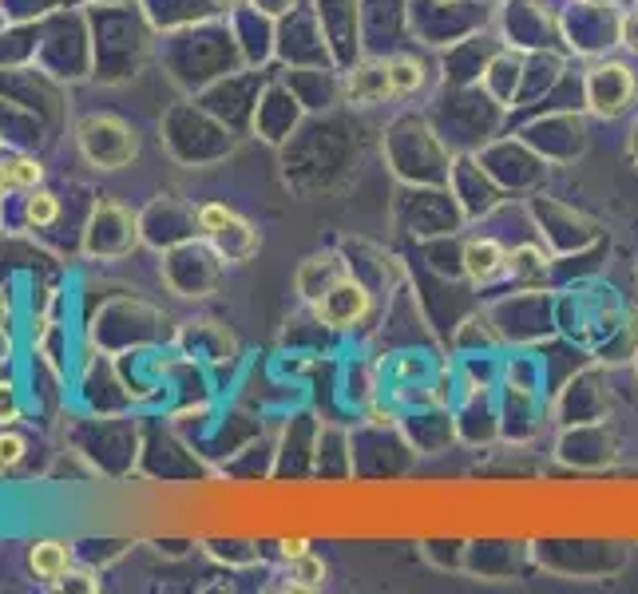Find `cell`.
I'll list each match as a JSON object with an SVG mask.
<instances>
[{
    "label": "cell",
    "mask_w": 638,
    "mask_h": 594,
    "mask_svg": "<svg viewBox=\"0 0 638 594\" xmlns=\"http://www.w3.org/2000/svg\"><path fill=\"white\" fill-rule=\"evenodd\" d=\"M52 591H100V583L88 571H68L64 579L52 583Z\"/></svg>",
    "instance_id": "cell-14"
},
{
    "label": "cell",
    "mask_w": 638,
    "mask_h": 594,
    "mask_svg": "<svg viewBox=\"0 0 638 594\" xmlns=\"http://www.w3.org/2000/svg\"><path fill=\"white\" fill-rule=\"evenodd\" d=\"M306 551H310L306 539H286V543H282V555H286V559H298V555H306Z\"/></svg>",
    "instance_id": "cell-16"
},
{
    "label": "cell",
    "mask_w": 638,
    "mask_h": 594,
    "mask_svg": "<svg viewBox=\"0 0 638 594\" xmlns=\"http://www.w3.org/2000/svg\"><path fill=\"white\" fill-rule=\"evenodd\" d=\"M290 587H298V591H321L325 587V563H321L318 555H298V559H290Z\"/></svg>",
    "instance_id": "cell-9"
},
{
    "label": "cell",
    "mask_w": 638,
    "mask_h": 594,
    "mask_svg": "<svg viewBox=\"0 0 638 594\" xmlns=\"http://www.w3.org/2000/svg\"><path fill=\"white\" fill-rule=\"evenodd\" d=\"M28 456V440L12 428H0V472H12Z\"/></svg>",
    "instance_id": "cell-11"
},
{
    "label": "cell",
    "mask_w": 638,
    "mask_h": 594,
    "mask_svg": "<svg viewBox=\"0 0 638 594\" xmlns=\"http://www.w3.org/2000/svg\"><path fill=\"white\" fill-rule=\"evenodd\" d=\"M583 4H611V0H583Z\"/></svg>",
    "instance_id": "cell-19"
},
{
    "label": "cell",
    "mask_w": 638,
    "mask_h": 594,
    "mask_svg": "<svg viewBox=\"0 0 638 594\" xmlns=\"http://www.w3.org/2000/svg\"><path fill=\"white\" fill-rule=\"evenodd\" d=\"M20 420V400H16V389L8 381H0V428L16 424Z\"/></svg>",
    "instance_id": "cell-13"
},
{
    "label": "cell",
    "mask_w": 638,
    "mask_h": 594,
    "mask_svg": "<svg viewBox=\"0 0 638 594\" xmlns=\"http://www.w3.org/2000/svg\"><path fill=\"white\" fill-rule=\"evenodd\" d=\"M508 270L512 274H543V262H539V250L524 246L516 254H508Z\"/></svg>",
    "instance_id": "cell-12"
},
{
    "label": "cell",
    "mask_w": 638,
    "mask_h": 594,
    "mask_svg": "<svg viewBox=\"0 0 638 594\" xmlns=\"http://www.w3.org/2000/svg\"><path fill=\"white\" fill-rule=\"evenodd\" d=\"M195 222H199V230L207 234V242L218 250V258H226V262H246V258L258 250L254 226H250L246 218H238L230 206H222V202L199 206V210H195Z\"/></svg>",
    "instance_id": "cell-2"
},
{
    "label": "cell",
    "mask_w": 638,
    "mask_h": 594,
    "mask_svg": "<svg viewBox=\"0 0 638 594\" xmlns=\"http://www.w3.org/2000/svg\"><path fill=\"white\" fill-rule=\"evenodd\" d=\"M345 96L353 103H381L393 96V76H389V60H365L357 72H349L345 80Z\"/></svg>",
    "instance_id": "cell-5"
},
{
    "label": "cell",
    "mask_w": 638,
    "mask_h": 594,
    "mask_svg": "<svg viewBox=\"0 0 638 594\" xmlns=\"http://www.w3.org/2000/svg\"><path fill=\"white\" fill-rule=\"evenodd\" d=\"M28 571H32V579L52 587L56 579H64L72 571V547L64 539H32L28 543Z\"/></svg>",
    "instance_id": "cell-4"
},
{
    "label": "cell",
    "mask_w": 638,
    "mask_h": 594,
    "mask_svg": "<svg viewBox=\"0 0 638 594\" xmlns=\"http://www.w3.org/2000/svg\"><path fill=\"white\" fill-rule=\"evenodd\" d=\"M12 191V179H8V155H0V195Z\"/></svg>",
    "instance_id": "cell-17"
},
{
    "label": "cell",
    "mask_w": 638,
    "mask_h": 594,
    "mask_svg": "<svg viewBox=\"0 0 638 594\" xmlns=\"http://www.w3.org/2000/svg\"><path fill=\"white\" fill-rule=\"evenodd\" d=\"M56 218H60V198L52 195L48 187H32V191H24V222H28L32 230L52 226Z\"/></svg>",
    "instance_id": "cell-7"
},
{
    "label": "cell",
    "mask_w": 638,
    "mask_h": 594,
    "mask_svg": "<svg viewBox=\"0 0 638 594\" xmlns=\"http://www.w3.org/2000/svg\"><path fill=\"white\" fill-rule=\"evenodd\" d=\"M76 147L92 167L119 171L139 155V135L115 115H84L76 123Z\"/></svg>",
    "instance_id": "cell-1"
},
{
    "label": "cell",
    "mask_w": 638,
    "mask_h": 594,
    "mask_svg": "<svg viewBox=\"0 0 638 594\" xmlns=\"http://www.w3.org/2000/svg\"><path fill=\"white\" fill-rule=\"evenodd\" d=\"M8 179H12V191H32L44 183V163L32 155H8Z\"/></svg>",
    "instance_id": "cell-10"
},
{
    "label": "cell",
    "mask_w": 638,
    "mask_h": 594,
    "mask_svg": "<svg viewBox=\"0 0 638 594\" xmlns=\"http://www.w3.org/2000/svg\"><path fill=\"white\" fill-rule=\"evenodd\" d=\"M214 4H222V8H238V4H250V0H214Z\"/></svg>",
    "instance_id": "cell-18"
},
{
    "label": "cell",
    "mask_w": 638,
    "mask_h": 594,
    "mask_svg": "<svg viewBox=\"0 0 638 594\" xmlns=\"http://www.w3.org/2000/svg\"><path fill=\"white\" fill-rule=\"evenodd\" d=\"M310 305H314L321 325H329V329H353L369 313V290L349 270H341L333 282L321 286V294Z\"/></svg>",
    "instance_id": "cell-3"
},
{
    "label": "cell",
    "mask_w": 638,
    "mask_h": 594,
    "mask_svg": "<svg viewBox=\"0 0 638 594\" xmlns=\"http://www.w3.org/2000/svg\"><path fill=\"white\" fill-rule=\"evenodd\" d=\"M464 270H468L472 282H492V278L508 274V254H504L500 242L476 238V242L464 246Z\"/></svg>",
    "instance_id": "cell-6"
},
{
    "label": "cell",
    "mask_w": 638,
    "mask_h": 594,
    "mask_svg": "<svg viewBox=\"0 0 638 594\" xmlns=\"http://www.w3.org/2000/svg\"><path fill=\"white\" fill-rule=\"evenodd\" d=\"M623 44H627L631 52H638V12H631V16L623 20Z\"/></svg>",
    "instance_id": "cell-15"
},
{
    "label": "cell",
    "mask_w": 638,
    "mask_h": 594,
    "mask_svg": "<svg viewBox=\"0 0 638 594\" xmlns=\"http://www.w3.org/2000/svg\"><path fill=\"white\" fill-rule=\"evenodd\" d=\"M389 76H393V96H413L417 88H425V64L413 56H393Z\"/></svg>",
    "instance_id": "cell-8"
}]
</instances>
